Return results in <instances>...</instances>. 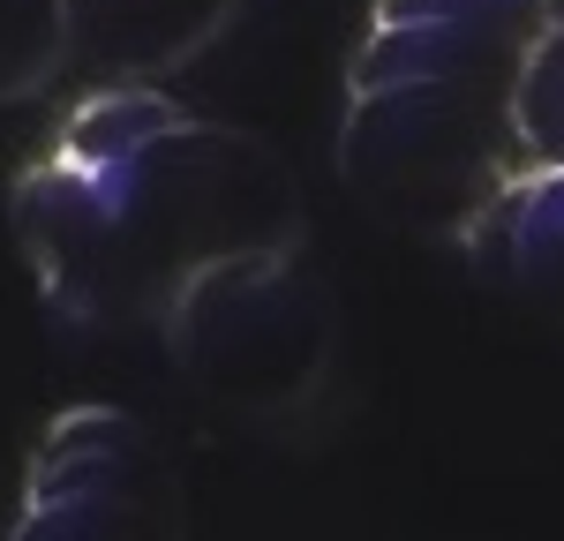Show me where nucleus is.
Returning a JSON list of instances; mask_svg holds the SVG:
<instances>
[{"instance_id":"1","label":"nucleus","mask_w":564,"mask_h":541,"mask_svg":"<svg viewBox=\"0 0 564 541\" xmlns=\"http://www.w3.org/2000/svg\"><path fill=\"white\" fill-rule=\"evenodd\" d=\"M39 294L84 331H159L226 256L308 241L279 143L188 113L159 84H98L8 180Z\"/></svg>"},{"instance_id":"2","label":"nucleus","mask_w":564,"mask_h":541,"mask_svg":"<svg viewBox=\"0 0 564 541\" xmlns=\"http://www.w3.org/2000/svg\"><path fill=\"white\" fill-rule=\"evenodd\" d=\"M512 90L452 84V76H391L347 84L339 121V180L369 219L414 241H452L489 219V203L527 174Z\"/></svg>"},{"instance_id":"3","label":"nucleus","mask_w":564,"mask_h":541,"mask_svg":"<svg viewBox=\"0 0 564 541\" xmlns=\"http://www.w3.org/2000/svg\"><path fill=\"white\" fill-rule=\"evenodd\" d=\"M166 361L181 384L241 421H294L332 391L339 368V301L308 249L226 256L181 294L166 323Z\"/></svg>"},{"instance_id":"4","label":"nucleus","mask_w":564,"mask_h":541,"mask_svg":"<svg viewBox=\"0 0 564 541\" xmlns=\"http://www.w3.org/2000/svg\"><path fill=\"white\" fill-rule=\"evenodd\" d=\"M15 541H181L188 489L159 429L121 406L53 413L23 466V504L8 519Z\"/></svg>"},{"instance_id":"5","label":"nucleus","mask_w":564,"mask_h":541,"mask_svg":"<svg viewBox=\"0 0 564 541\" xmlns=\"http://www.w3.org/2000/svg\"><path fill=\"white\" fill-rule=\"evenodd\" d=\"M550 15L534 0H377L347 60V84L391 76H452V84L512 90Z\"/></svg>"},{"instance_id":"6","label":"nucleus","mask_w":564,"mask_h":541,"mask_svg":"<svg viewBox=\"0 0 564 541\" xmlns=\"http://www.w3.org/2000/svg\"><path fill=\"white\" fill-rule=\"evenodd\" d=\"M241 0H68V38L98 84H166L196 68Z\"/></svg>"},{"instance_id":"7","label":"nucleus","mask_w":564,"mask_h":541,"mask_svg":"<svg viewBox=\"0 0 564 541\" xmlns=\"http://www.w3.org/2000/svg\"><path fill=\"white\" fill-rule=\"evenodd\" d=\"M467 264L505 301L564 323V166H527L467 233Z\"/></svg>"},{"instance_id":"8","label":"nucleus","mask_w":564,"mask_h":541,"mask_svg":"<svg viewBox=\"0 0 564 541\" xmlns=\"http://www.w3.org/2000/svg\"><path fill=\"white\" fill-rule=\"evenodd\" d=\"M76 60L68 0H0V106L39 98Z\"/></svg>"},{"instance_id":"9","label":"nucleus","mask_w":564,"mask_h":541,"mask_svg":"<svg viewBox=\"0 0 564 541\" xmlns=\"http://www.w3.org/2000/svg\"><path fill=\"white\" fill-rule=\"evenodd\" d=\"M512 121L534 166H564V23H550L512 84Z\"/></svg>"},{"instance_id":"10","label":"nucleus","mask_w":564,"mask_h":541,"mask_svg":"<svg viewBox=\"0 0 564 541\" xmlns=\"http://www.w3.org/2000/svg\"><path fill=\"white\" fill-rule=\"evenodd\" d=\"M534 8H542V15H550V23H564V0H534Z\"/></svg>"}]
</instances>
